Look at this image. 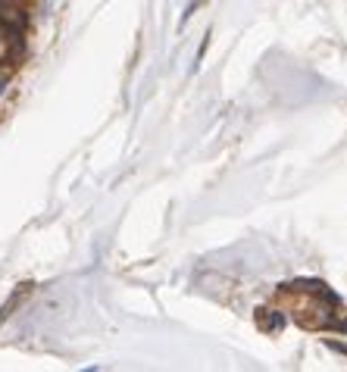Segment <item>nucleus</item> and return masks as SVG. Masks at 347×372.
Here are the masks:
<instances>
[{"instance_id":"obj_1","label":"nucleus","mask_w":347,"mask_h":372,"mask_svg":"<svg viewBox=\"0 0 347 372\" xmlns=\"http://www.w3.org/2000/svg\"><path fill=\"white\" fill-rule=\"evenodd\" d=\"M260 319H263V328H269V332H272V328H278L285 322V316L276 313V310H263V316H260Z\"/></svg>"},{"instance_id":"obj_2","label":"nucleus","mask_w":347,"mask_h":372,"mask_svg":"<svg viewBox=\"0 0 347 372\" xmlns=\"http://www.w3.org/2000/svg\"><path fill=\"white\" fill-rule=\"evenodd\" d=\"M0 88H3V76H0Z\"/></svg>"}]
</instances>
